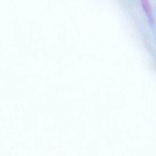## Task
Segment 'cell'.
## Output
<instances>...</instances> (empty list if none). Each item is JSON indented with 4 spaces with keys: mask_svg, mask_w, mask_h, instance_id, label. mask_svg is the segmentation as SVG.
Masks as SVG:
<instances>
[{
    "mask_svg": "<svg viewBox=\"0 0 156 156\" xmlns=\"http://www.w3.org/2000/svg\"><path fill=\"white\" fill-rule=\"evenodd\" d=\"M143 10L146 16L149 25H153L154 23V16L149 0H140Z\"/></svg>",
    "mask_w": 156,
    "mask_h": 156,
    "instance_id": "1",
    "label": "cell"
}]
</instances>
